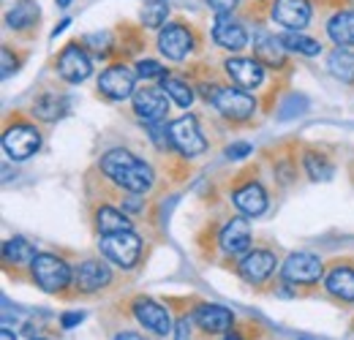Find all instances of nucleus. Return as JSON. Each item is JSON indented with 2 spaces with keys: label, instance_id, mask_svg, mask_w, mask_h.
I'll use <instances>...</instances> for the list:
<instances>
[{
  "label": "nucleus",
  "instance_id": "obj_1",
  "mask_svg": "<svg viewBox=\"0 0 354 340\" xmlns=\"http://www.w3.org/2000/svg\"><path fill=\"white\" fill-rule=\"evenodd\" d=\"M101 171L118 188H123L129 193H147L153 188V180H156L150 164H145L131 150H123V147H115V150L101 155Z\"/></svg>",
  "mask_w": 354,
  "mask_h": 340
},
{
  "label": "nucleus",
  "instance_id": "obj_2",
  "mask_svg": "<svg viewBox=\"0 0 354 340\" xmlns=\"http://www.w3.org/2000/svg\"><path fill=\"white\" fill-rule=\"evenodd\" d=\"M33 281L36 286L46 294H60L71 281H74V270L68 267V261H63L55 254H39L30 264Z\"/></svg>",
  "mask_w": 354,
  "mask_h": 340
},
{
  "label": "nucleus",
  "instance_id": "obj_3",
  "mask_svg": "<svg viewBox=\"0 0 354 340\" xmlns=\"http://www.w3.org/2000/svg\"><path fill=\"white\" fill-rule=\"evenodd\" d=\"M98 251L104 258H109L112 264L123 267V270H131L139 261L142 254V240L139 234L129 229V232H112V234H101L98 240Z\"/></svg>",
  "mask_w": 354,
  "mask_h": 340
},
{
  "label": "nucleus",
  "instance_id": "obj_4",
  "mask_svg": "<svg viewBox=\"0 0 354 340\" xmlns=\"http://www.w3.org/2000/svg\"><path fill=\"white\" fill-rule=\"evenodd\" d=\"M169 139H172V147L185 158H196L207 150V139L194 115H183L175 123H169Z\"/></svg>",
  "mask_w": 354,
  "mask_h": 340
},
{
  "label": "nucleus",
  "instance_id": "obj_5",
  "mask_svg": "<svg viewBox=\"0 0 354 340\" xmlns=\"http://www.w3.org/2000/svg\"><path fill=\"white\" fill-rule=\"evenodd\" d=\"M322 275H324L322 258L313 254H306V251L292 254L281 267V278L289 286H313V283L322 281Z\"/></svg>",
  "mask_w": 354,
  "mask_h": 340
},
{
  "label": "nucleus",
  "instance_id": "obj_6",
  "mask_svg": "<svg viewBox=\"0 0 354 340\" xmlns=\"http://www.w3.org/2000/svg\"><path fill=\"white\" fill-rule=\"evenodd\" d=\"M133 101V115L142 123H164L167 112H169V95L164 87H136L131 95Z\"/></svg>",
  "mask_w": 354,
  "mask_h": 340
},
{
  "label": "nucleus",
  "instance_id": "obj_7",
  "mask_svg": "<svg viewBox=\"0 0 354 340\" xmlns=\"http://www.w3.org/2000/svg\"><path fill=\"white\" fill-rule=\"evenodd\" d=\"M41 147V136L39 131L28 123H17V126H8L3 133V150L8 158L14 161H28L33 153H39Z\"/></svg>",
  "mask_w": 354,
  "mask_h": 340
},
{
  "label": "nucleus",
  "instance_id": "obj_8",
  "mask_svg": "<svg viewBox=\"0 0 354 340\" xmlns=\"http://www.w3.org/2000/svg\"><path fill=\"white\" fill-rule=\"evenodd\" d=\"M213 106L221 112L226 120H248L257 112V101L240 90V87H218L213 95Z\"/></svg>",
  "mask_w": 354,
  "mask_h": 340
},
{
  "label": "nucleus",
  "instance_id": "obj_9",
  "mask_svg": "<svg viewBox=\"0 0 354 340\" xmlns=\"http://www.w3.org/2000/svg\"><path fill=\"white\" fill-rule=\"evenodd\" d=\"M98 90L106 98H112V101H126V98H131L133 93H136V71H131L123 63L109 66L98 77Z\"/></svg>",
  "mask_w": 354,
  "mask_h": 340
},
{
  "label": "nucleus",
  "instance_id": "obj_10",
  "mask_svg": "<svg viewBox=\"0 0 354 340\" xmlns=\"http://www.w3.org/2000/svg\"><path fill=\"white\" fill-rule=\"evenodd\" d=\"M57 74H60V79H66L71 85L85 82L90 74H93V60H90V55L85 52L82 44H68L60 52V57H57Z\"/></svg>",
  "mask_w": 354,
  "mask_h": 340
},
{
  "label": "nucleus",
  "instance_id": "obj_11",
  "mask_svg": "<svg viewBox=\"0 0 354 340\" xmlns=\"http://www.w3.org/2000/svg\"><path fill=\"white\" fill-rule=\"evenodd\" d=\"M158 49L167 60H183L194 49V33L183 22H167L158 30Z\"/></svg>",
  "mask_w": 354,
  "mask_h": 340
},
{
  "label": "nucleus",
  "instance_id": "obj_12",
  "mask_svg": "<svg viewBox=\"0 0 354 340\" xmlns=\"http://www.w3.org/2000/svg\"><path fill=\"white\" fill-rule=\"evenodd\" d=\"M133 316H136V321H139L145 330H150V332H156V335H169V332L175 330L169 310H167L161 302H156V299H150V297L133 299Z\"/></svg>",
  "mask_w": 354,
  "mask_h": 340
},
{
  "label": "nucleus",
  "instance_id": "obj_13",
  "mask_svg": "<svg viewBox=\"0 0 354 340\" xmlns=\"http://www.w3.org/2000/svg\"><path fill=\"white\" fill-rule=\"evenodd\" d=\"M112 283V270L106 261L101 258H85L77 270H74V286L82 292V294H93V292H101Z\"/></svg>",
  "mask_w": 354,
  "mask_h": 340
},
{
  "label": "nucleus",
  "instance_id": "obj_14",
  "mask_svg": "<svg viewBox=\"0 0 354 340\" xmlns=\"http://www.w3.org/2000/svg\"><path fill=\"white\" fill-rule=\"evenodd\" d=\"M229 79L240 90H257L265 82V66L257 57H229L223 63Z\"/></svg>",
  "mask_w": 354,
  "mask_h": 340
},
{
  "label": "nucleus",
  "instance_id": "obj_15",
  "mask_svg": "<svg viewBox=\"0 0 354 340\" xmlns=\"http://www.w3.org/2000/svg\"><path fill=\"white\" fill-rule=\"evenodd\" d=\"M310 0H275L270 11L272 22H278L286 30H303L310 22Z\"/></svg>",
  "mask_w": 354,
  "mask_h": 340
},
{
  "label": "nucleus",
  "instance_id": "obj_16",
  "mask_svg": "<svg viewBox=\"0 0 354 340\" xmlns=\"http://www.w3.org/2000/svg\"><path fill=\"white\" fill-rule=\"evenodd\" d=\"M275 254L265 251V248H257V251H248L237 261V272L245 283H265L267 278L275 272Z\"/></svg>",
  "mask_w": 354,
  "mask_h": 340
},
{
  "label": "nucleus",
  "instance_id": "obj_17",
  "mask_svg": "<svg viewBox=\"0 0 354 340\" xmlns=\"http://www.w3.org/2000/svg\"><path fill=\"white\" fill-rule=\"evenodd\" d=\"M218 245L226 256H245L251 251V223L245 218H232L218 234Z\"/></svg>",
  "mask_w": 354,
  "mask_h": 340
},
{
  "label": "nucleus",
  "instance_id": "obj_18",
  "mask_svg": "<svg viewBox=\"0 0 354 340\" xmlns=\"http://www.w3.org/2000/svg\"><path fill=\"white\" fill-rule=\"evenodd\" d=\"M213 41L221 49L229 52H240L248 46V30L232 17V14H216V25H213Z\"/></svg>",
  "mask_w": 354,
  "mask_h": 340
},
{
  "label": "nucleus",
  "instance_id": "obj_19",
  "mask_svg": "<svg viewBox=\"0 0 354 340\" xmlns=\"http://www.w3.org/2000/svg\"><path fill=\"white\" fill-rule=\"evenodd\" d=\"M194 321H196V327H202L205 332L218 335V332H232L234 316H232V310H229V308H223V305L205 302V305H199V308H196Z\"/></svg>",
  "mask_w": 354,
  "mask_h": 340
},
{
  "label": "nucleus",
  "instance_id": "obj_20",
  "mask_svg": "<svg viewBox=\"0 0 354 340\" xmlns=\"http://www.w3.org/2000/svg\"><path fill=\"white\" fill-rule=\"evenodd\" d=\"M254 57L270 66V68H283L286 66V46L281 39L270 36V33H254Z\"/></svg>",
  "mask_w": 354,
  "mask_h": 340
},
{
  "label": "nucleus",
  "instance_id": "obj_21",
  "mask_svg": "<svg viewBox=\"0 0 354 340\" xmlns=\"http://www.w3.org/2000/svg\"><path fill=\"white\" fill-rule=\"evenodd\" d=\"M232 202H234V207L240 213L257 218V215H262L267 210V191L259 182H245L243 188H237L232 193Z\"/></svg>",
  "mask_w": 354,
  "mask_h": 340
},
{
  "label": "nucleus",
  "instance_id": "obj_22",
  "mask_svg": "<svg viewBox=\"0 0 354 340\" xmlns=\"http://www.w3.org/2000/svg\"><path fill=\"white\" fill-rule=\"evenodd\" d=\"M324 286L333 297L344 299V302H354V270L352 267H335L324 278Z\"/></svg>",
  "mask_w": 354,
  "mask_h": 340
},
{
  "label": "nucleus",
  "instance_id": "obj_23",
  "mask_svg": "<svg viewBox=\"0 0 354 340\" xmlns=\"http://www.w3.org/2000/svg\"><path fill=\"white\" fill-rule=\"evenodd\" d=\"M327 36L338 46H352L354 44V11L346 8V11H338L330 17L327 22Z\"/></svg>",
  "mask_w": 354,
  "mask_h": 340
},
{
  "label": "nucleus",
  "instance_id": "obj_24",
  "mask_svg": "<svg viewBox=\"0 0 354 340\" xmlns=\"http://www.w3.org/2000/svg\"><path fill=\"white\" fill-rule=\"evenodd\" d=\"M36 19H39V6L33 0H17L14 8L6 14V25L11 30H28L36 25Z\"/></svg>",
  "mask_w": 354,
  "mask_h": 340
},
{
  "label": "nucleus",
  "instance_id": "obj_25",
  "mask_svg": "<svg viewBox=\"0 0 354 340\" xmlns=\"http://www.w3.org/2000/svg\"><path fill=\"white\" fill-rule=\"evenodd\" d=\"M327 68H330V74H333L338 82L354 85V52L338 46V49L327 57Z\"/></svg>",
  "mask_w": 354,
  "mask_h": 340
},
{
  "label": "nucleus",
  "instance_id": "obj_26",
  "mask_svg": "<svg viewBox=\"0 0 354 340\" xmlns=\"http://www.w3.org/2000/svg\"><path fill=\"white\" fill-rule=\"evenodd\" d=\"M95 226L101 234H112V232H129L133 229L131 218L115 207H98L95 210Z\"/></svg>",
  "mask_w": 354,
  "mask_h": 340
},
{
  "label": "nucleus",
  "instance_id": "obj_27",
  "mask_svg": "<svg viewBox=\"0 0 354 340\" xmlns=\"http://www.w3.org/2000/svg\"><path fill=\"white\" fill-rule=\"evenodd\" d=\"M36 248H33V243H28L25 237H11V240H6L3 243V258L8 261V264H17V267H25V264H33V258H36Z\"/></svg>",
  "mask_w": 354,
  "mask_h": 340
},
{
  "label": "nucleus",
  "instance_id": "obj_28",
  "mask_svg": "<svg viewBox=\"0 0 354 340\" xmlns=\"http://www.w3.org/2000/svg\"><path fill=\"white\" fill-rule=\"evenodd\" d=\"M63 112H66V101H63L57 93H44V95H39L36 104H33V115H36L39 120H44V123L60 120Z\"/></svg>",
  "mask_w": 354,
  "mask_h": 340
},
{
  "label": "nucleus",
  "instance_id": "obj_29",
  "mask_svg": "<svg viewBox=\"0 0 354 340\" xmlns=\"http://www.w3.org/2000/svg\"><path fill=\"white\" fill-rule=\"evenodd\" d=\"M167 17H169V3L167 0H145V6L139 8V19H142V25L145 28H164V22H167Z\"/></svg>",
  "mask_w": 354,
  "mask_h": 340
},
{
  "label": "nucleus",
  "instance_id": "obj_30",
  "mask_svg": "<svg viewBox=\"0 0 354 340\" xmlns=\"http://www.w3.org/2000/svg\"><path fill=\"white\" fill-rule=\"evenodd\" d=\"M281 44L286 46V52H297V55H306V57H316L322 52V44L303 36L300 30H286L281 36Z\"/></svg>",
  "mask_w": 354,
  "mask_h": 340
},
{
  "label": "nucleus",
  "instance_id": "obj_31",
  "mask_svg": "<svg viewBox=\"0 0 354 340\" xmlns=\"http://www.w3.org/2000/svg\"><path fill=\"white\" fill-rule=\"evenodd\" d=\"M161 87L167 90V95L175 101L177 106L188 109V106L194 104V87H188V82H183V79H175V77H164Z\"/></svg>",
  "mask_w": 354,
  "mask_h": 340
},
{
  "label": "nucleus",
  "instance_id": "obj_32",
  "mask_svg": "<svg viewBox=\"0 0 354 340\" xmlns=\"http://www.w3.org/2000/svg\"><path fill=\"white\" fill-rule=\"evenodd\" d=\"M303 167L308 171L310 180H330L335 169H333V164L322 155V153H306V158H303Z\"/></svg>",
  "mask_w": 354,
  "mask_h": 340
},
{
  "label": "nucleus",
  "instance_id": "obj_33",
  "mask_svg": "<svg viewBox=\"0 0 354 340\" xmlns=\"http://www.w3.org/2000/svg\"><path fill=\"white\" fill-rule=\"evenodd\" d=\"M136 77L139 79H164L167 77V68L156 60H139L136 63Z\"/></svg>",
  "mask_w": 354,
  "mask_h": 340
},
{
  "label": "nucleus",
  "instance_id": "obj_34",
  "mask_svg": "<svg viewBox=\"0 0 354 340\" xmlns=\"http://www.w3.org/2000/svg\"><path fill=\"white\" fill-rule=\"evenodd\" d=\"M112 36L109 33H90L85 36V44H88L90 52H95V55H109V49H112Z\"/></svg>",
  "mask_w": 354,
  "mask_h": 340
},
{
  "label": "nucleus",
  "instance_id": "obj_35",
  "mask_svg": "<svg viewBox=\"0 0 354 340\" xmlns=\"http://www.w3.org/2000/svg\"><path fill=\"white\" fill-rule=\"evenodd\" d=\"M306 112V98H297V95H292L286 104H283V112H278V117L281 120H289V117H295V115H303Z\"/></svg>",
  "mask_w": 354,
  "mask_h": 340
},
{
  "label": "nucleus",
  "instance_id": "obj_36",
  "mask_svg": "<svg viewBox=\"0 0 354 340\" xmlns=\"http://www.w3.org/2000/svg\"><path fill=\"white\" fill-rule=\"evenodd\" d=\"M248 153H254V147H251L248 142H237V144H229V147H226V158H229V161H240V158H245Z\"/></svg>",
  "mask_w": 354,
  "mask_h": 340
},
{
  "label": "nucleus",
  "instance_id": "obj_37",
  "mask_svg": "<svg viewBox=\"0 0 354 340\" xmlns=\"http://www.w3.org/2000/svg\"><path fill=\"white\" fill-rule=\"evenodd\" d=\"M82 321H85V313L82 310H71V313H63L60 316V327H66V330H74Z\"/></svg>",
  "mask_w": 354,
  "mask_h": 340
},
{
  "label": "nucleus",
  "instance_id": "obj_38",
  "mask_svg": "<svg viewBox=\"0 0 354 340\" xmlns=\"http://www.w3.org/2000/svg\"><path fill=\"white\" fill-rule=\"evenodd\" d=\"M216 14H232V8L237 6V0H205Z\"/></svg>",
  "mask_w": 354,
  "mask_h": 340
},
{
  "label": "nucleus",
  "instance_id": "obj_39",
  "mask_svg": "<svg viewBox=\"0 0 354 340\" xmlns=\"http://www.w3.org/2000/svg\"><path fill=\"white\" fill-rule=\"evenodd\" d=\"M11 71H17V57L11 60V49H8V46H3V79H8V77H11Z\"/></svg>",
  "mask_w": 354,
  "mask_h": 340
},
{
  "label": "nucleus",
  "instance_id": "obj_40",
  "mask_svg": "<svg viewBox=\"0 0 354 340\" xmlns=\"http://www.w3.org/2000/svg\"><path fill=\"white\" fill-rule=\"evenodd\" d=\"M175 335L177 340H191V319L188 316H183L175 324Z\"/></svg>",
  "mask_w": 354,
  "mask_h": 340
},
{
  "label": "nucleus",
  "instance_id": "obj_41",
  "mask_svg": "<svg viewBox=\"0 0 354 340\" xmlns=\"http://www.w3.org/2000/svg\"><path fill=\"white\" fill-rule=\"evenodd\" d=\"M115 340H147V338H142V335H136V332H118Z\"/></svg>",
  "mask_w": 354,
  "mask_h": 340
},
{
  "label": "nucleus",
  "instance_id": "obj_42",
  "mask_svg": "<svg viewBox=\"0 0 354 340\" xmlns=\"http://www.w3.org/2000/svg\"><path fill=\"white\" fill-rule=\"evenodd\" d=\"M0 340H17V335H14L11 330H6V327H3V330H0Z\"/></svg>",
  "mask_w": 354,
  "mask_h": 340
},
{
  "label": "nucleus",
  "instance_id": "obj_43",
  "mask_svg": "<svg viewBox=\"0 0 354 340\" xmlns=\"http://www.w3.org/2000/svg\"><path fill=\"white\" fill-rule=\"evenodd\" d=\"M223 340H243V338H240L237 332H226V338H223Z\"/></svg>",
  "mask_w": 354,
  "mask_h": 340
},
{
  "label": "nucleus",
  "instance_id": "obj_44",
  "mask_svg": "<svg viewBox=\"0 0 354 340\" xmlns=\"http://www.w3.org/2000/svg\"><path fill=\"white\" fill-rule=\"evenodd\" d=\"M57 6H60V8H66V6H71V0H57Z\"/></svg>",
  "mask_w": 354,
  "mask_h": 340
},
{
  "label": "nucleus",
  "instance_id": "obj_45",
  "mask_svg": "<svg viewBox=\"0 0 354 340\" xmlns=\"http://www.w3.org/2000/svg\"><path fill=\"white\" fill-rule=\"evenodd\" d=\"M30 340H49V338H30Z\"/></svg>",
  "mask_w": 354,
  "mask_h": 340
}]
</instances>
